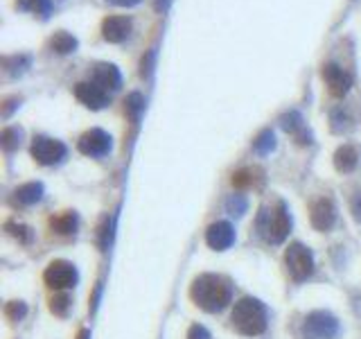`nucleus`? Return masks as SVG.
<instances>
[{"mask_svg":"<svg viewBox=\"0 0 361 339\" xmlns=\"http://www.w3.org/2000/svg\"><path fill=\"white\" fill-rule=\"evenodd\" d=\"M192 301L199 305L205 312H219L230 303V296H233V287L223 276L217 274H203L199 278H194V283L190 287Z\"/></svg>","mask_w":361,"mask_h":339,"instance_id":"obj_1","label":"nucleus"},{"mask_svg":"<svg viewBox=\"0 0 361 339\" xmlns=\"http://www.w3.org/2000/svg\"><path fill=\"white\" fill-rule=\"evenodd\" d=\"M233 328L237 333H242L246 337H257L266 330V310L264 305L246 296V299H239L233 308Z\"/></svg>","mask_w":361,"mask_h":339,"instance_id":"obj_2","label":"nucleus"},{"mask_svg":"<svg viewBox=\"0 0 361 339\" xmlns=\"http://www.w3.org/2000/svg\"><path fill=\"white\" fill-rule=\"evenodd\" d=\"M257 228H260V233L264 235L266 242H271V244L285 242V237L291 231V217L287 213L285 203L278 201L276 206L262 208L260 217H257Z\"/></svg>","mask_w":361,"mask_h":339,"instance_id":"obj_3","label":"nucleus"},{"mask_svg":"<svg viewBox=\"0 0 361 339\" xmlns=\"http://www.w3.org/2000/svg\"><path fill=\"white\" fill-rule=\"evenodd\" d=\"M285 265L287 271L291 274L294 281H305L314 274V256L307 247H303L300 242L289 244V249L285 251Z\"/></svg>","mask_w":361,"mask_h":339,"instance_id":"obj_4","label":"nucleus"},{"mask_svg":"<svg viewBox=\"0 0 361 339\" xmlns=\"http://www.w3.org/2000/svg\"><path fill=\"white\" fill-rule=\"evenodd\" d=\"M339 333V321L334 319L330 312H312L307 315L303 324V335L305 339H334Z\"/></svg>","mask_w":361,"mask_h":339,"instance_id":"obj_5","label":"nucleus"},{"mask_svg":"<svg viewBox=\"0 0 361 339\" xmlns=\"http://www.w3.org/2000/svg\"><path fill=\"white\" fill-rule=\"evenodd\" d=\"M32 156L41 165H55L66 156V145L57 138L37 136V138L32 140Z\"/></svg>","mask_w":361,"mask_h":339,"instance_id":"obj_6","label":"nucleus"},{"mask_svg":"<svg viewBox=\"0 0 361 339\" xmlns=\"http://www.w3.org/2000/svg\"><path fill=\"white\" fill-rule=\"evenodd\" d=\"M43 281H46L48 287H53V290H68V287H73L77 283V269L68 260H55L48 265Z\"/></svg>","mask_w":361,"mask_h":339,"instance_id":"obj_7","label":"nucleus"},{"mask_svg":"<svg viewBox=\"0 0 361 339\" xmlns=\"http://www.w3.org/2000/svg\"><path fill=\"white\" fill-rule=\"evenodd\" d=\"M323 80H325V86H328L330 95L334 98H343L346 93L352 89V73L346 71V68H341L339 64H325L323 66Z\"/></svg>","mask_w":361,"mask_h":339,"instance_id":"obj_8","label":"nucleus"},{"mask_svg":"<svg viewBox=\"0 0 361 339\" xmlns=\"http://www.w3.org/2000/svg\"><path fill=\"white\" fill-rule=\"evenodd\" d=\"M309 219H312V226L316 231H330L337 222V208H334L332 199L321 197L312 203V213H309Z\"/></svg>","mask_w":361,"mask_h":339,"instance_id":"obj_9","label":"nucleus"},{"mask_svg":"<svg viewBox=\"0 0 361 339\" xmlns=\"http://www.w3.org/2000/svg\"><path fill=\"white\" fill-rule=\"evenodd\" d=\"M75 98L89 109H102L109 104V93L95 82H80L75 86Z\"/></svg>","mask_w":361,"mask_h":339,"instance_id":"obj_10","label":"nucleus"},{"mask_svg":"<svg viewBox=\"0 0 361 339\" xmlns=\"http://www.w3.org/2000/svg\"><path fill=\"white\" fill-rule=\"evenodd\" d=\"M131 34V19L129 16H107L102 23V37L109 44H122Z\"/></svg>","mask_w":361,"mask_h":339,"instance_id":"obj_11","label":"nucleus"},{"mask_svg":"<svg viewBox=\"0 0 361 339\" xmlns=\"http://www.w3.org/2000/svg\"><path fill=\"white\" fill-rule=\"evenodd\" d=\"M111 149V136L102 129H91L80 138V152L86 156H104Z\"/></svg>","mask_w":361,"mask_h":339,"instance_id":"obj_12","label":"nucleus"},{"mask_svg":"<svg viewBox=\"0 0 361 339\" xmlns=\"http://www.w3.org/2000/svg\"><path fill=\"white\" fill-rule=\"evenodd\" d=\"M205 242H208V247H212L214 251L228 249L230 244L235 242L233 226H230L228 222H214V224H210L208 231H205Z\"/></svg>","mask_w":361,"mask_h":339,"instance_id":"obj_13","label":"nucleus"},{"mask_svg":"<svg viewBox=\"0 0 361 339\" xmlns=\"http://www.w3.org/2000/svg\"><path fill=\"white\" fill-rule=\"evenodd\" d=\"M93 82L104 89L107 93L118 91L122 86V75H120V71L113 64H98L95 71H93Z\"/></svg>","mask_w":361,"mask_h":339,"instance_id":"obj_14","label":"nucleus"},{"mask_svg":"<svg viewBox=\"0 0 361 339\" xmlns=\"http://www.w3.org/2000/svg\"><path fill=\"white\" fill-rule=\"evenodd\" d=\"M282 129L294 136L298 145H309V143H312V134L305 129L303 116H300L298 111H289V113L282 116Z\"/></svg>","mask_w":361,"mask_h":339,"instance_id":"obj_15","label":"nucleus"},{"mask_svg":"<svg viewBox=\"0 0 361 339\" xmlns=\"http://www.w3.org/2000/svg\"><path fill=\"white\" fill-rule=\"evenodd\" d=\"M359 165V149L355 145H341L334 152V167L339 172H352Z\"/></svg>","mask_w":361,"mask_h":339,"instance_id":"obj_16","label":"nucleus"},{"mask_svg":"<svg viewBox=\"0 0 361 339\" xmlns=\"http://www.w3.org/2000/svg\"><path fill=\"white\" fill-rule=\"evenodd\" d=\"M262 181V170L260 167H242L237 170V172L233 174V179H230V183L235 185V188L244 190V188H251V185H257Z\"/></svg>","mask_w":361,"mask_h":339,"instance_id":"obj_17","label":"nucleus"},{"mask_svg":"<svg viewBox=\"0 0 361 339\" xmlns=\"http://www.w3.org/2000/svg\"><path fill=\"white\" fill-rule=\"evenodd\" d=\"M16 7L21 12H30L34 16H41V19H48L50 12H53V0H16Z\"/></svg>","mask_w":361,"mask_h":339,"instance_id":"obj_18","label":"nucleus"},{"mask_svg":"<svg viewBox=\"0 0 361 339\" xmlns=\"http://www.w3.org/2000/svg\"><path fill=\"white\" fill-rule=\"evenodd\" d=\"M16 201L23 203V206H30V203H37L43 197V185L41 183H25L21 188H16Z\"/></svg>","mask_w":361,"mask_h":339,"instance_id":"obj_19","label":"nucleus"},{"mask_svg":"<svg viewBox=\"0 0 361 339\" xmlns=\"http://www.w3.org/2000/svg\"><path fill=\"white\" fill-rule=\"evenodd\" d=\"M77 39L73 37V34H68V32H57L55 37H53V41H50V48L55 50V53H59V55H71V53H75L77 50Z\"/></svg>","mask_w":361,"mask_h":339,"instance_id":"obj_20","label":"nucleus"},{"mask_svg":"<svg viewBox=\"0 0 361 339\" xmlns=\"http://www.w3.org/2000/svg\"><path fill=\"white\" fill-rule=\"evenodd\" d=\"M50 226H53V231L62 233V235L75 233L77 217H75V213H71V210H66V213H62V215H57V217L50 219Z\"/></svg>","mask_w":361,"mask_h":339,"instance_id":"obj_21","label":"nucleus"},{"mask_svg":"<svg viewBox=\"0 0 361 339\" xmlns=\"http://www.w3.org/2000/svg\"><path fill=\"white\" fill-rule=\"evenodd\" d=\"M145 111V98L140 93H131V95H127L124 100V113L129 116V120L131 122H138L140 113Z\"/></svg>","mask_w":361,"mask_h":339,"instance_id":"obj_22","label":"nucleus"},{"mask_svg":"<svg viewBox=\"0 0 361 339\" xmlns=\"http://www.w3.org/2000/svg\"><path fill=\"white\" fill-rule=\"evenodd\" d=\"M21 138H23V129H19V127H5L3 134H0V143H3L5 152H14L21 145Z\"/></svg>","mask_w":361,"mask_h":339,"instance_id":"obj_23","label":"nucleus"},{"mask_svg":"<svg viewBox=\"0 0 361 339\" xmlns=\"http://www.w3.org/2000/svg\"><path fill=\"white\" fill-rule=\"evenodd\" d=\"M253 147L257 154H269V152L276 147V138H273V131L271 129H264L255 136V140H253Z\"/></svg>","mask_w":361,"mask_h":339,"instance_id":"obj_24","label":"nucleus"},{"mask_svg":"<svg viewBox=\"0 0 361 339\" xmlns=\"http://www.w3.org/2000/svg\"><path fill=\"white\" fill-rule=\"evenodd\" d=\"M3 64L7 68V73H10L12 77H16V75H21L25 68L30 66V57H25V55H21V57H7Z\"/></svg>","mask_w":361,"mask_h":339,"instance_id":"obj_25","label":"nucleus"},{"mask_svg":"<svg viewBox=\"0 0 361 339\" xmlns=\"http://www.w3.org/2000/svg\"><path fill=\"white\" fill-rule=\"evenodd\" d=\"M5 315H7V319H12V321H21L25 315H28V308H25L23 301H10L5 305Z\"/></svg>","mask_w":361,"mask_h":339,"instance_id":"obj_26","label":"nucleus"},{"mask_svg":"<svg viewBox=\"0 0 361 339\" xmlns=\"http://www.w3.org/2000/svg\"><path fill=\"white\" fill-rule=\"evenodd\" d=\"M5 228H7V233H10L12 237H16V240H19V242H30L32 233H30V228L25 226V224L7 222V224H5Z\"/></svg>","mask_w":361,"mask_h":339,"instance_id":"obj_27","label":"nucleus"},{"mask_svg":"<svg viewBox=\"0 0 361 339\" xmlns=\"http://www.w3.org/2000/svg\"><path fill=\"white\" fill-rule=\"evenodd\" d=\"M68 305H71V299H68L66 294H57V296H53V299H50V310L55 312V315H66L68 312Z\"/></svg>","mask_w":361,"mask_h":339,"instance_id":"obj_28","label":"nucleus"},{"mask_svg":"<svg viewBox=\"0 0 361 339\" xmlns=\"http://www.w3.org/2000/svg\"><path fill=\"white\" fill-rule=\"evenodd\" d=\"M226 208L230 215H242V213H246V199L242 194H233V197L226 201Z\"/></svg>","mask_w":361,"mask_h":339,"instance_id":"obj_29","label":"nucleus"},{"mask_svg":"<svg viewBox=\"0 0 361 339\" xmlns=\"http://www.w3.org/2000/svg\"><path fill=\"white\" fill-rule=\"evenodd\" d=\"M348 122V116L341 111V109H337V111H332V129L334 131H343V129H350Z\"/></svg>","mask_w":361,"mask_h":339,"instance_id":"obj_30","label":"nucleus"},{"mask_svg":"<svg viewBox=\"0 0 361 339\" xmlns=\"http://www.w3.org/2000/svg\"><path fill=\"white\" fill-rule=\"evenodd\" d=\"M154 57H156V53L154 50H149L147 57H142V64H140V75L142 77H147V75L151 73V66H154Z\"/></svg>","mask_w":361,"mask_h":339,"instance_id":"obj_31","label":"nucleus"},{"mask_svg":"<svg viewBox=\"0 0 361 339\" xmlns=\"http://www.w3.org/2000/svg\"><path fill=\"white\" fill-rule=\"evenodd\" d=\"M187 339H210V333L205 330L203 326H192L190 330H187Z\"/></svg>","mask_w":361,"mask_h":339,"instance_id":"obj_32","label":"nucleus"},{"mask_svg":"<svg viewBox=\"0 0 361 339\" xmlns=\"http://www.w3.org/2000/svg\"><path fill=\"white\" fill-rule=\"evenodd\" d=\"M16 107H21V98H10V100H5V107H3V116H5V118H10L12 109H16Z\"/></svg>","mask_w":361,"mask_h":339,"instance_id":"obj_33","label":"nucleus"},{"mask_svg":"<svg viewBox=\"0 0 361 339\" xmlns=\"http://www.w3.org/2000/svg\"><path fill=\"white\" fill-rule=\"evenodd\" d=\"M169 3H172V0H154V10L160 12V14H165L169 10Z\"/></svg>","mask_w":361,"mask_h":339,"instance_id":"obj_34","label":"nucleus"},{"mask_svg":"<svg viewBox=\"0 0 361 339\" xmlns=\"http://www.w3.org/2000/svg\"><path fill=\"white\" fill-rule=\"evenodd\" d=\"M352 213H355V217L361 222V192L355 197V201H352Z\"/></svg>","mask_w":361,"mask_h":339,"instance_id":"obj_35","label":"nucleus"},{"mask_svg":"<svg viewBox=\"0 0 361 339\" xmlns=\"http://www.w3.org/2000/svg\"><path fill=\"white\" fill-rule=\"evenodd\" d=\"M113 5H120V7H133V5H138L140 0H111Z\"/></svg>","mask_w":361,"mask_h":339,"instance_id":"obj_36","label":"nucleus"},{"mask_svg":"<svg viewBox=\"0 0 361 339\" xmlns=\"http://www.w3.org/2000/svg\"><path fill=\"white\" fill-rule=\"evenodd\" d=\"M77 339H91V333L89 330H80V333H77Z\"/></svg>","mask_w":361,"mask_h":339,"instance_id":"obj_37","label":"nucleus"}]
</instances>
